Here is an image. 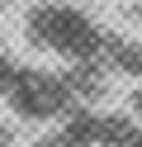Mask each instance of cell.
Returning a JSON list of instances; mask_svg holds the SVG:
<instances>
[{
	"label": "cell",
	"mask_w": 142,
	"mask_h": 147,
	"mask_svg": "<svg viewBox=\"0 0 142 147\" xmlns=\"http://www.w3.org/2000/svg\"><path fill=\"white\" fill-rule=\"evenodd\" d=\"M33 38L47 43L52 52H71V57H81V52H95V29L85 24V14L66 10V5H43V10H33Z\"/></svg>",
	"instance_id": "cell-1"
}]
</instances>
